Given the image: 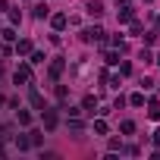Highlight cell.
Returning a JSON list of instances; mask_svg holds the SVG:
<instances>
[{
    "label": "cell",
    "instance_id": "cell-1",
    "mask_svg": "<svg viewBox=\"0 0 160 160\" xmlns=\"http://www.w3.org/2000/svg\"><path fill=\"white\" fill-rule=\"evenodd\" d=\"M13 78H16V82H28V78H32V69H28V66L22 63V66H19V69L13 72Z\"/></svg>",
    "mask_w": 160,
    "mask_h": 160
},
{
    "label": "cell",
    "instance_id": "cell-2",
    "mask_svg": "<svg viewBox=\"0 0 160 160\" xmlns=\"http://www.w3.org/2000/svg\"><path fill=\"white\" fill-rule=\"evenodd\" d=\"M88 13H91V16H101V13H104V3H101V0H94V3H88Z\"/></svg>",
    "mask_w": 160,
    "mask_h": 160
},
{
    "label": "cell",
    "instance_id": "cell-3",
    "mask_svg": "<svg viewBox=\"0 0 160 160\" xmlns=\"http://www.w3.org/2000/svg\"><path fill=\"white\" fill-rule=\"evenodd\" d=\"M44 126H47V129H53V126H57V113H53V110H47V113H44Z\"/></svg>",
    "mask_w": 160,
    "mask_h": 160
},
{
    "label": "cell",
    "instance_id": "cell-4",
    "mask_svg": "<svg viewBox=\"0 0 160 160\" xmlns=\"http://www.w3.org/2000/svg\"><path fill=\"white\" fill-rule=\"evenodd\" d=\"M32 104H35V107H38V110H44V98H41V94H38V91H32Z\"/></svg>",
    "mask_w": 160,
    "mask_h": 160
},
{
    "label": "cell",
    "instance_id": "cell-5",
    "mask_svg": "<svg viewBox=\"0 0 160 160\" xmlns=\"http://www.w3.org/2000/svg\"><path fill=\"white\" fill-rule=\"evenodd\" d=\"M66 22H69V19H66V16H63V13H60V16H53V28H63V25H66Z\"/></svg>",
    "mask_w": 160,
    "mask_h": 160
},
{
    "label": "cell",
    "instance_id": "cell-6",
    "mask_svg": "<svg viewBox=\"0 0 160 160\" xmlns=\"http://www.w3.org/2000/svg\"><path fill=\"white\" fill-rule=\"evenodd\" d=\"M32 50V41H19V47H16V53H28Z\"/></svg>",
    "mask_w": 160,
    "mask_h": 160
},
{
    "label": "cell",
    "instance_id": "cell-7",
    "mask_svg": "<svg viewBox=\"0 0 160 160\" xmlns=\"http://www.w3.org/2000/svg\"><path fill=\"white\" fill-rule=\"evenodd\" d=\"M148 113H151V119H160V104H157V101H154V104H151V110H148Z\"/></svg>",
    "mask_w": 160,
    "mask_h": 160
},
{
    "label": "cell",
    "instance_id": "cell-8",
    "mask_svg": "<svg viewBox=\"0 0 160 160\" xmlns=\"http://www.w3.org/2000/svg\"><path fill=\"white\" fill-rule=\"evenodd\" d=\"M60 72H63V63H60V60H57V63H53V66H50V75H60Z\"/></svg>",
    "mask_w": 160,
    "mask_h": 160
},
{
    "label": "cell",
    "instance_id": "cell-9",
    "mask_svg": "<svg viewBox=\"0 0 160 160\" xmlns=\"http://www.w3.org/2000/svg\"><path fill=\"white\" fill-rule=\"evenodd\" d=\"M129 101H132V104H135V107H141V104H144V94H132V98H129Z\"/></svg>",
    "mask_w": 160,
    "mask_h": 160
},
{
    "label": "cell",
    "instance_id": "cell-10",
    "mask_svg": "<svg viewBox=\"0 0 160 160\" xmlns=\"http://www.w3.org/2000/svg\"><path fill=\"white\" fill-rule=\"evenodd\" d=\"M94 132H101V135H104V132H107V122H104V119H98V122H94Z\"/></svg>",
    "mask_w": 160,
    "mask_h": 160
},
{
    "label": "cell",
    "instance_id": "cell-11",
    "mask_svg": "<svg viewBox=\"0 0 160 160\" xmlns=\"http://www.w3.org/2000/svg\"><path fill=\"white\" fill-rule=\"evenodd\" d=\"M157 63H160V57H157Z\"/></svg>",
    "mask_w": 160,
    "mask_h": 160
}]
</instances>
